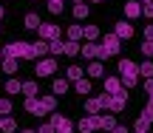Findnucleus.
Instances as JSON below:
<instances>
[{"mask_svg":"<svg viewBox=\"0 0 153 133\" xmlns=\"http://www.w3.org/2000/svg\"><path fill=\"white\" fill-rule=\"evenodd\" d=\"M82 37H85L88 43H97V40H99V26H94V23L82 26Z\"/></svg>","mask_w":153,"mask_h":133,"instance_id":"nucleus-16","label":"nucleus"},{"mask_svg":"<svg viewBox=\"0 0 153 133\" xmlns=\"http://www.w3.org/2000/svg\"><path fill=\"white\" fill-rule=\"evenodd\" d=\"M125 14L131 17V20L142 17V3H139V0H128V3H125Z\"/></svg>","mask_w":153,"mask_h":133,"instance_id":"nucleus-13","label":"nucleus"},{"mask_svg":"<svg viewBox=\"0 0 153 133\" xmlns=\"http://www.w3.org/2000/svg\"><path fill=\"white\" fill-rule=\"evenodd\" d=\"M9 113H11V102L3 99V102H0V116H9Z\"/></svg>","mask_w":153,"mask_h":133,"instance_id":"nucleus-34","label":"nucleus"},{"mask_svg":"<svg viewBox=\"0 0 153 133\" xmlns=\"http://www.w3.org/2000/svg\"><path fill=\"white\" fill-rule=\"evenodd\" d=\"M79 51H82V57H85V60H97V57H99V45H97V43L79 45Z\"/></svg>","mask_w":153,"mask_h":133,"instance_id":"nucleus-17","label":"nucleus"},{"mask_svg":"<svg viewBox=\"0 0 153 133\" xmlns=\"http://www.w3.org/2000/svg\"><path fill=\"white\" fill-rule=\"evenodd\" d=\"M125 77H139V65L133 60H119V79Z\"/></svg>","mask_w":153,"mask_h":133,"instance_id":"nucleus-7","label":"nucleus"},{"mask_svg":"<svg viewBox=\"0 0 153 133\" xmlns=\"http://www.w3.org/2000/svg\"><path fill=\"white\" fill-rule=\"evenodd\" d=\"M74 3H85V0H74Z\"/></svg>","mask_w":153,"mask_h":133,"instance_id":"nucleus-50","label":"nucleus"},{"mask_svg":"<svg viewBox=\"0 0 153 133\" xmlns=\"http://www.w3.org/2000/svg\"><path fill=\"white\" fill-rule=\"evenodd\" d=\"M40 105L45 108V113H51V111L57 108V96H54V94H48V96H40Z\"/></svg>","mask_w":153,"mask_h":133,"instance_id":"nucleus-23","label":"nucleus"},{"mask_svg":"<svg viewBox=\"0 0 153 133\" xmlns=\"http://www.w3.org/2000/svg\"><path fill=\"white\" fill-rule=\"evenodd\" d=\"M139 77H145V79L153 77V60H145L142 65H139Z\"/></svg>","mask_w":153,"mask_h":133,"instance_id":"nucleus-28","label":"nucleus"},{"mask_svg":"<svg viewBox=\"0 0 153 133\" xmlns=\"http://www.w3.org/2000/svg\"><path fill=\"white\" fill-rule=\"evenodd\" d=\"M142 54L148 57V60L153 57V40H145V45H142Z\"/></svg>","mask_w":153,"mask_h":133,"instance_id":"nucleus-33","label":"nucleus"},{"mask_svg":"<svg viewBox=\"0 0 153 133\" xmlns=\"http://www.w3.org/2000/svg\"><path fill=\"white\" fill-rule=\"evenodd\" d=\"M3 91H6V94H11V96H14V94H23V82H17V79H9Z\"/></svg>","mask_w":153,"mask_h":133,"instance_id":"nucleus-25","label":"nucleus"},{"mask_svg":"<svg viewBox=\"0 0 153 133\" xmlns=\"http://www.w3.org/2000/svg\"><path fill=\"white\" fill-rule=\"evenodd\" d=\"M0 130H3V133H14L17 130V122L11 116H3V128H0Z\"/></svg>","mask_w":153,"mask_h":133,"instance_id":"nucleus-29","label":"nucleus"},{"mask_svg":"<svg viewBox=\"0 0 153 133\" xmlns=\"http://www.w3.org/2000/svg\"><path fill=\"white\" fill-rule=\"evenodd\" d=\"M20 133H34V130H20Z\"/></svg>","mask_w":153,"mask_h":133,"instance_id":"nucleus-48","label":"nucleus"},{"mask_svg":"<svg viewBox=\"0 0 153 133\" xmlns=\"http://www.w3.org/2000/svg\"><path fill=\"white\" fill-rule=\"evenodd\" d=\"M0 60H3V51H0Z\"/></svg>","mask_w":153,"mask_h":133,"instance_id":"nucleus-52","label":"nucleus"},{"mask_svg":"<svg viewBox=\"0 0 153 133\" xmlns=\"http://www.w3.org/2000/svg\"><path fill=\"white\" fill-rule=\"evenodd\" d=\"M62 54L65 57H76L79 54V43H76V40H65V43H62Z\"/></svg>","mask_w":153,"mask_h":133,"instance_id":"nucleus-20","label":"nucleus"},{"mask_svg":"<svg viewBox=\"0 0 153 133\" xmlns=\"http://www.w3.org/2000/svg\"><path fill=\"white\" fill-rule=\"evenodd\" d=\"M0 102H3V99H0Z\"/></svg>","mask_w":153,"mask_h":133,"instance_id":"nucleus-53","label":"nucleus"},{"mask_svg":"<svg viewBox=\"0 0 153 133\" xmlns=\"http://www.w3.org/2000/svg\"><path fill=\"white\" fill-rule=\"evenodd\" d=\"M88 14H91V9H88V3H76V6H74V17H76V20H85Z\"/></svg>","mask_w":153,"mask_h":133,"instance_id":"nucleus-26","label":"nucleus"},{"mask_svg":"<svg viewBox=\"0 0 153 133\" xmlns=\"http://www.w3.org/2000/svg\"><path fill=\"white\" fill-rule=\"evenodd\" d=\"M51 91H54V96H62V94H68V79L57 77L54 82H51Z\"/></svg>","mask_w":153,"mask_h":133,"instance_id":"nucleus-18","label":"nucleus"},{"mask_svg":"<svg viewBox=\"0 0 153 133\" xmlns=\"http://www.w3.org/2000/svg\"><path fill=\"white\" fill-rule=\"evenodd\" d=\"M0 128H3V116H0Z\"/></svg>","mask_w":153,"mask_h":133,"instance_id":"nucleus-49","label":"nucleus"},{"mask_svg":"<svg viewBox=\"0 0 153 133\" xmlns=\"http://www.w3.org/2000/svg\"><path fill=\"white\" fill-rule=\"evenodd\" d=\"M0 68H3L6 74H14V71H17V60H14V57H6V54H3V60H0Z\"/></svg>","mask_w":153,"mask_h":133,"instance_id":"nucleus-21","label":"nucleus"},{"mask_svg":"<svg viewBox=\"0 0 153 133\" xmlns=\"http://www.w3.org/2000/svg\"><path fill=\"white\" fill-rule=\"evenodd\" d=\"M105 102H108V94H99V96H91V99H85V113L97 116L99 111H105Z\"/></svg>","mask_w":153,"mask_h":133,"instance_id":"nucleus-3","label":"nucleus"},{"mask_svg":"<svg viewBox=\"0 0 153 133\" xmlns=\"http://www.w3.org/2000/svg\"><path fill=\"white\" fill-rule=\"evenodd\" d=\"M133 133H148V130H133Z\"/></svg>","mask_w":153,"mask_h":133,"instance_id":"nucleus-47","label":"nucleus"},{"mask_svg":"<svg viewBox=\"0 0 153 133\" xmlns=\"http://www.w3.org/2000/svg\"><path fill=\"white\" fill-rule=\"evenodd\" d=\"M26 113H31V116H45V108L40 105L37 96H26Z\"/></svg>","mask_w":153,"mask_h":133,"instance_id":"nucleus-8","label":"nucleus"},{"mask_svg":"<svg viewBox=\"0 0 153 133\" xmlns=\"http://www.w3.org/2000/svg\"><path fill=\"white\" fill-rule=\"evenodd\" d=\"M76 128H79V130H99V113H97V116H91V113H88V116H82L79 119V122H76Z\"/></svg>","mask_w":153,"mask_h":133,"instance_id":"nucleus-9","label":"nucleus"},{"mask_svg":"<svg viewBox=\"0 0 153 133\" xmlns=\"http://www.w3.org/2000/svg\"><path fill=\"white\" fill-rule=\"evenodd\" d=\"M31 54H34V60H43V57L48 54V43H45V40H37V43H31Z\"/></svg>","mask_w":153,"mask_h":133,"instance_id":"nucleus-14","label":"nucleus"},{"mask_svg":"<svg viewBox=\"0 0 153 133\" xmlns=\"http://www.w3.org/2000/svg\"><path fill=\"white\" fill-rule=\"evenodd\" d=\"M148 128H150V122H148L145 116H139V119H136V125H133V130H148Z\"/></svg>","mask_w":153,"mask_h":133,"instance_id":"nucleus-32","label":"nucleus"},{"mask_svg":"<svg viewBox=\"0 0 153 133\" xmlns=\"http://www.w3.org/2000/svg\"><path fill=\"white\" fill-rule=\"evenodd\" d=\"M6 57H14V60H34L31 54V43H23V40H14V43H9L3 48Z\"/></svg>","mask_w":153,"mask_h":133,"instance_id":"nucleus-1","label":"nucleus"},{"mask_svg":"<svg viewBox=\"0 0 153 133\" xmlns=\"http://www.w3.org/2000/svg\"><path fill=\"white\" fill-rule=\"evenodd\" d=\"M88 79H97V77H102L105 74V65H102V60H88Z\"/></svg>","mask_w":153,"mask_h":133,"instance_id":"nucleus-11","label":"nucleus"},{"mask_svg":"<svg viewBox=\"0 0 153 133\" xmlns=\"http://www.w3.org/2000/svg\"><path fill=\"white\" fill-rule=\"evenodd\" d=\"M111 133H128V128H125V125H116V128L111 130Z\"/></svg>","mask_w":153,"mask_h":133,"instance_id":"nucleus-41","label":"nucleus"},{"mask_svg":"<svg viewBox=\"0 0 153 133\" xmlns=\"http://www.w3.org/2000/svg\"><path fill=\"white\" fill-rule=\"evenodd\" d=\"M116 128V113H105V116H99V130L102 133H111Z\"/></svg>","mask_w":153,"mask_h":133,"instance_id":"nucleus-12","label":"nucleus"},{"mask_svg":"<svg viewBox=\"0 0 153 133\" xmlns=\"http://www.w3.org/2000/svg\"><path fill=\"white\" fill-rule=\"evenodd\" d=\"M48 11L51 14H62V3H48Z\"/></svg>","mask_w":153,"mask_h":133,"instance_id":"nucleus-36","label":"nucleus"},{"mask_svg":"<svg viewBox=\"0 0 153 133\" xmlns=\"http://www.w3.org/2000/svg\"><path fill=\"white\" fill-rule=\"evenodd\" d=\"M74 91H76L79 96H88V94H91V79H85V77L76 79V82H74Z\"/></svg>","mask_w":153,"mask_h":133,"instance_id":"nucleus-19","label":"nucleus"},{"mask_svg":"<svg viewBox=\"0 0 153 133\" xmlns=\"http://www.w3.org/2000/svg\"><path fill=\"white\" fill-rule=\"evenodd\" d=\"M105 94H122V79L119 77H108L105 79Z\"/></svg>","mask_w":153,"mask_h":133,"instance_id":"nucleus-15","label":"nucleus"},{"mask_svg":"<svg viewBox=\"0 0 153 133\" xmlns=\"http://www.w3.org/2000/svg\"><path fill=\"white\" fill-rule=\"evenodd\" d=\"M79 133H91V130H79Z\"/></svg>","mask_w":153,"mask_h":133,"instance_id":"nucleus-51","label":"nucleus"},{"mask_svg":"<svg viewBox=\"0 0 153 133\" xmlns=\"http://www.w3.org/2000/svg\"><path fill=\"white\" fill-rule=\"evenodd\" d=\"M40 23H43V20H40V14H26V17H23V26H26V28H31V31H37V28H40Z\"/></svg>","mask_w":153,"mask_h":133,"instance_id":"nucleus-22","label":"nucleus"},{"mask_svg":"<svg viewBox=\"0 0 153 133\" xmlns=\"http://www.w3.org/2000/svg\"><path fill=\"white\" fill-rule=\"evenodd\" d=\"M139 3H153V0H139Z\"/></svg>","mask_w":153,"mask_h":133,"instance_id":"nucleus-44","label":"nucleus"},{"mask_svg":"<svg viewBox=\"0 0 153 133\" xmlns=\"http://www.w3.org/2000/svg\"><path fill=\"white\" fill-rule=\"evenodd\" d=\"M145 40H153V23H148V26H145Z\"/></svg>","mask_w":153,"mask_h":133,"instance_id":"nucleus-38","label":"nucleus"},{"mask_svg":"<svg viewBox=\"0 0 153 133\" xmlns=\"http://www.w3.org/2000/svg\"><path fill=\"white\" fill-rule=\"evenodd\" d=\"M68 40H76V43H79V40H82V26H79V23H74V26H68Z\"/></svg>","mask_w":153,"mask_h":133,"instance_id":"nucleus-27","label":"nucleus"},{"mask_svg":"<svg viewBox=\"0 0 153 133\" xmlns=\"http://www.w3.org/2000/svg\"><path fill=\"white\" fill-rule=\"evenodd\" d=\"M148 108H150V111H153V94L148 96Z\"/></svg>","mask_w":153,"mask_h":133,"instance_id":"nucleus-42","label":"nucleus"},{"mask_svg":"<svg viewBox=\"0 0 153 133\" xmlns=\"http://www.w3.org/2000/svg\"><path fill=\"white\" fill-rule=\"evenodd\" d=\"M119 48H122V40L116 37V34H108V37H105V43L99 45V57H97V60H108V57H116V54H119Z\"/></svg>","mask_w":153,"mask_h":133,"instance_id":"nucleus-2","label":"nucleus"},{"mask_svg":"<svg viewBox=\"0 0 153 133\" xmlns=\"http://www.w3.org/2000/svg\"><path fill=\"white\" fill-rule=\"evenodd\" d=\"M51 125H54L57 133H74V122L62 113H51Z\"/></svg>","mask_w":153,"mask_h":133,"instance_id":"nucleus-4","label":"nucleus"},{"mask_svg":"<svg viewBox=\"0 0 153 133\" xmlns=\"http://www.w3.org/2000/svg\"><path fill=\"white\" fill-rule=\"evenodd\" d=\"M37 77H54V71H57V60L54 57H45V60H37Z\"/></svg>","mask_w":153,"mask_h":133,"instance_id":"nucleus-6","label":"nucleus"},{"mask_svg":"<svg viewBox=\"0 0 153 133\" xmlns=\"http://www.w3.org/2000/svg\"><path fill=\"white\" fill-rule=\"evenodd\" d=\"M37 34H40V40H45V43H51V40H60V26H54V23H40Z\"/></svg>","mask_w":153,"mask_h":133,"instance_id":"nucleus-5","label":"nucleus"},{"mask_svg":"<svg viewBox=\"0 0 153 133\" xmlns=\"http://www.w3.org/2000/svg\"><path fill=\"white\" fill-rule=\"evenodd\" d=\"M91 3H105V0H91Z\"/></svg>","mask_w":153,"mask_h":133,"instance_id":"nucleus-46","label":"nucleus"},{"mask_svg":"<svg viewBox=\"0 0 153 133\" xmlns=\"http://www.w3.org/2000/svg\"><path fill=\"white\" fill-rule=\"evenodd\" d=\"M37 82H23V94H26V96H37Z\"/></svg>","mask_w":153,"mask_h":133,"instance_id":"nucleus-31","label":"nucleus"},{"mask_svg":"<svg viewBox=\"0 0 153 133\" xmlns=\"http://www.w3.org/2000/svg\"><path fill=\"white\" fill-rule=\"evenodd\" d=\"M142 14L148 17V20H153V3H142Z\"/></svg>","mask_w":153,"mask_h":133,"instance_id":"nucleus-35","label":"nucleus"},{"mask_svg":"<svg viewBox=\"0 0 153 133\" xmlns=\"http://www.w3.org/2000/svg\"><path fill=\"white\" fill-rule=\"evenodd\" d=\"M37 133H57V130H54V125L48 122V125H40V130H37Z\"/></svg>","mask_w":153,"mask_h":133,"instance_id":"nucleus-37","label":"nucleus"},{"mask_svg":"<svg viewBox=\"0 0 153 133\" xmlns=\"http://www.w3.org/2000/svg\"><path fill=\"white\" fill-rule=\"evenodd\" d=\"M150 60H153V57H150Z\"/></svg>","mask_w":153,"mask_h":133,"instance_id":"nucleus-54","label":"nucleus"},{"mask_svg":"<svg viewBox=\"0 0 153 133\" xmlns=\"http://www.w3.org/2000/svg\"><path fill=\"white\" fill-rule=\"evenodd\" d=\"M3 14H6V9H3V6H0V20H3Z\"/></svg>","mask_w":153,"mask_h":133,"instance_id":"nucleus-43","label":"nucleus"},{"mask_svg":"<svg viewBox=\"0 0 153 133\" xmlns=\"http://www.w3.org/2000/svg\"><path fill=\"white\" fill-rule=\"evenodd\" d=\"M48 3H62V0H48Z\"/></svg>","mask_w":153,"mask_h":133,"instance_id":"nucleus-45","label":"nucleus"},{"mask_svg":"<svg viewBox=\"0 0 153 133\" xmlns=\"http://www.w3.org/2000/svg\"><path fill=\"white\" fill-rule=\"evenodd\" d=\"M114 34H116L119 40H131V37H133V26H131L128 20H122V23H116V26H114Z\"/></svg>","mask_w":153,"mask_h":133,"instance_id":"nucleus-10","label":"nucleus"},{"mask_svg":"<svg viewBox=\"0 0 153 133\" xmlns=\"http://www.w3.org/2000/svg\"><path fill=\"white\" fill-rule=\"evenodd\" d=\"M65 79H68V82H76V79H82V68H79V65H68Z\"/></svg>","mask_w":153,"mask_h":133,"instance_id":"nucleus-24","label":"nucleus"},{"mask_svg":"<svg viewBox=\"0 0 153 133\" xmlns=\"http://www.w3.org/2000/svg\"><path fill=\"white\" fill-rule=\"evenodd\" d=\"M145 91H148V96L153 94V77H148V79H145Z\"/></svg>","mask_w":153,"mask_h":133,"instance_id":"nucleus-39","label":"nucleus"},{"mask_svg":"<svg viewBox=\"0 0 153 133\" xmlns=\"http://www.w3.org/2000/svg\"><path fill=\"white\" fill-rule=\"evenodd\" d=\"M142 116H145V119H148V122H153V111H150V108H148V105H145V111H142Z\"/></svg>","mask_w":153,"mask_h":133,"instance_id":"nucleus-40","label":"nucleus"},{"mask_svg":"<svg viewBox=\"0 0 153 133\" xmlns=\"http://www.w3.org/2000/svg\"><path fill=\"white\" fill-rule=\"evenodd\" d=\"M48 54L51 57H60L62 54V43H60V40H51V43H48Z\"/></svg>","mask_w":153,"mask_h":133,"instance_id":"nucleus-30","label":"nucleus"}]
</instances>
